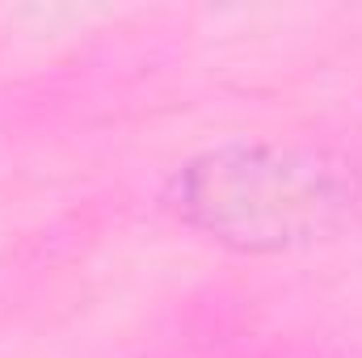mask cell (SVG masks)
Wrapping results in <instances>:
<instances>
[{
	"label": "cell",
	"instance_id": "obj_1",
	"mask_svg": "<svg viewBox=\"0 0 362 358\" xmlns=\"http://www.w3.org/2000/svg\"><path fill=\"white\" fill-rule=\"evenodd\" d=\"M165 207L236 253H286L362 228V161L316 144H223L185 161Z\"/></svg>",
	"mask_w": 362,
	"mask_h": 358
}]
</instances>
